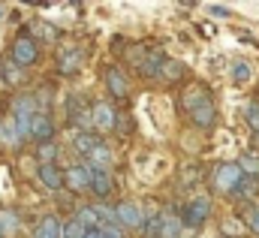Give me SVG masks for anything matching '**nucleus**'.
Returning a JSON list of instances; mask_svg holds the SVG:
<instances>
[{"label":"nucleus","instance_id":"11","mask_svg":"<svg viewBox=\"0 0 259 238\" xmlns=\"http://www.w3.org/2000/svg\"><path fill=\"white\" fill-rule=\"evenodd\" d=\"M166 52L163 49H151L148 46V55H145V60H142V66L136 69L139 75H145V78H160V72H163V66H166Z\"/></svg>","mask_w":259,"mask_h":238},{"label":"nucleus","instance_id":"31","mask_svg":"<svg viewBox=\"0 0 259 238\" xmlns=\"http://www.w3.org/2000/svg\"><path fill=\"white\" fill-rule=\"evenodd\" d=\"M84 232H88V229H84L75 217H69L64 226H61V238H84Z\"/></svg>","mask_w":259,"mask_h":238},{"label":"nucleus","instance_id":"3","mask_svg":"<svg viewBox=\"0 0 259 238\" xmlns=\"http://www.w3.org/2000/svg\"><path fill=\"white\" fill-rule=\"evenodd\" d=\"M39 115V106H36V97L33 94H15L12 97V106H9V118L18 124V130L24 133V139H27V133H30V121Z\"/></svg>","mask_w":259,"mask_h":238},{"label":"nucleus","instance_id":"2","mask_svg":"<svg viewBox=\"0 0 259 238\" xmlns=\"http://www.w3.org/2000/svg\"><path fill=\"white\" fill-rule=\"evenodd\" d=\"M211 211H214V202H211V196H205V193L187 199V202L178 208V214H181V220H184V229H199V226H205L208 217H211Z\"/></svg>","mask_w":259,"mask_h":238},{"label":"nucleus","instance_id":"27","mask_svg":"<svg viewBox=\"0 0 259 238\" xmlns=\"http://www.w3.org/2000/svg\"><path fill=\"white\" fill-rule=\"evenodd\" d=\"M229 75H232V82H235V85H247V82L253 78V66H250L247 60H235V63H232V69H229Z\"/></svg>","mask_w":259,"mask_h":238},{"label":"nucleus","instance_id":"4","mask_svg":"<svg viewBox=\"0 0 259 238\" xmlns=\"http://www.w3.org/2000/svg\"><path fill=\"white\" fill-rule=\"evenodd\" d=\"M9 58L15 60L18 66H24V69H30L39 60V46H36V39H33L30 30H18V36L9 46Z\"/></svg>","mask_w":259,"mask_h":238},{"label":"nucleus","instance_id":"5","mask_svg":"<svg viewBox=\"0 0 259 238\" xmlns=\"http://www.w3.org/2000/svg\"><path fill=\"white\" fill-rule=\"evenodd\" d=\"M55 133H58L55 118H52L49 112H39L36 118L30 121V133H27V139H33L36 145H49V142H55Z\"/></svg>","mask_w":259,"mask_h":238},{"label":"nucleus","instance_id":"19","mask_svg":"<svg viewBox=\"0 0 259 238\" xmlns=\"http://www.w3.org/2000/svg\"><path fill=\"white\" fill-rule=\"evenodd\" d=\"M232 199L244 202L247 208H250V205H259V178H247V175H244V181L238 184V190L232 193Z\"/></svg>","mask_w":259,"mask_h":238},{"label":"nucleus","instance_id":"23","mask_svg":"<svg viewBox=\"0 0 259 238\" xmlns=\"http://www.w3.org/2000/svg\"><path fill=\"white\" fill-rule=\"evenodd\" d=\"M238 166L247 178H259V151L256 148H247L241 157H238Z\"/></svg>","mask_w":259,"mask_h":238},{"label":"nucleus","instance_id":"40","mask_svg":"<svg viewBox=\"0 0 259 238\" xmlns=\"http://www.w3.org/2000/svg\"><path fill=\"white\" fill-rule=\"evenodd\" d=\"M3 18H6V6L0 3V21H3Z\"/></svg>","mask_w":259,"mask_h":238},{"label":"nucleus","instance_id":"15","mask_svg":"<svg viewBox=\"0 0 259 238\" xmlns=\"http://www.w3.org/2000/svg\"><path fill=\"white\" fill-rule=\"evenodd\" d=\"M84 166H88V163H84ZM88 169H91V166H88ZM112 190H115V178H112V172L91 169V193H94L97 199H109Z\"/></svg>","mask_w":259,"mask_h":238},{"label":"nucleus","instance_id":"16","mask_svg":"<svg viewBox=\"0 0 259 238\" xmlns=\"http://www.w3.org/2000/svg\"><path fill=\"white\" fill-rule=\"evenodd\" d=\"M84 66V52L81 49H61L58 52V69L64 75H75Z\"/></svg>","mask_w":259,"mask_h":238},{"label":"nucleus","instance_id":"22","mask_svg":"<svg viewBox=\"0 0 259 238\" xmlns=\"http://www.w3.org/2000/svg\"><path fill=\"white\" fill-rule=\"evenodd\" d=\"M61 220L55 214H46L36 226H33V238H61Z\"/></svg>","mask_w":259,"mask_h":238},{"label":"nucleus","instance_id":"24","mask_svg":"<svg viewBox=\"0 0 259 238\" xmlns=\"http://www.w3.org/2000/svg\"><path fill=\"white\" fill-rule=\"evenodd\" d=\"M142 238H160V211H145V223L139 229Z\"/></svg>","mask_w":259,"mask_h":238},{"label":"nucleus","instance_id":"30","mask_svg":"<svg viewBox=\"0 0 259 238\" xmlns=\"http://www.w3.org/2000/svg\"><path fill=\"white\" fill-rule=\"evenodd\" d=\"M36 160H39V166H52V163L58 160V145H55V142L36 145Z\"/></svg>","mask_w":259,"mask_h":238},{"label":"nucleus","instance_id":"39","mask_svg":"<svg viewBox=\"0 0 259 238\" xmlns=\"http://www.w3.org/2000/svg\"><path fill=\"white\" fill-rule=\"evenodd\" d=\"M250 148H256L259 151V133H253V145H250Z\"/></svg>","mask_w":259,"mask_h":238},{"label":"nucleus","instance_id":"7","mask_svg":"<svg viewBox=\"0 0 259 238\" xmlns=\"http://www.w3.org/2000/svg\"><path fill=\"white\" fill-rule=\"evenodd\" d=\"M64 184L69 193H91V169L84 163H72L64 169Z\"/></svg>","mask_w":259,"mask_h":238},{"label":"nucleus","instance_id":"21","mask_svg":"<svg viewBox=\"0 0 259 238\" xmlns=\"http://www.w3.org/2000/svg\"><path fill=\"white\" fill-rule=\"evenodd\" d=\"M24 142H27V139H24V133L18 130V124L6 115V121H3V145H6V148H12V151H18Z\"/></svg>","mask_w":259,"mask_h":238},{"label":"nucleus","instance_id":"6","mask_svg":"<svg viewBox=\"0 0 259 238\" xmlns=\"http://www.w3.org/2000/svg\"><path fill=\"white\" fill-rule=\"evenodd\" d=\"M91 121H94V130L109 133V130H115V124H118V109H115L109 100H97V103L91 106Z\"/></svg>","mask_w":259,"mask_h":238},{"label":"nucleus","instance_id":"12","mask_svg":"<svg viewBox=\"0 0 259 238\" xmlns=\"http://www.w3.org/2000/svg\"><path fill=\"white\" fill-rule=\"evenodd\" d=\"M184 235V220L175 208L160 211V238H181Z\"/></svg>","mask_w":259,"mask_h":238},{"label":"nucleus","instance_id":"36","mask_svg":"<svg viewBox=\"0 0 259 238\" xmlns=\"http://www.w3.org/2000/svg\"><path fill=\"white\" fill-rule=\"evenodd\" d=\"M208 12H211L214 18H229V15H232V12H229L226 6H208Z\"/></svg>","mask_w":259,"mask_h":238},{"label":"nucleus","instance_id":"33","mask_svg":"<svg viewBox=\"0 0 259 238\" xmlns=\"http://www.w3.org/2000/svg\"><path fill=\"white\" fill-rule=\"evenodd\" d=\"M244 226H247V232H253L259 238V205H250L244 211Z\"/></svg>","mask_w":259,"mask_h":238},{"label":"nucleus","instance_id":"18","mask_svg":"<svg viewBox=\"0 0 259 238\" xmlns=\"http://www.w3.org/2000/svg\"><path fill=\"white\" fill-rule=\"evenodd\" d=\"M100 142H103V139H100V133H97V130H78V133L72 136V151H75L78 157H84V160H88V154H91Z\"/></svg>","mask_w":259,"mask_h":238},{"label":"nucleus","instance_id":"28","mask_svg":"<svg viewBox=\"0 0 259 238\" xmlns=\"http://www.w3.org/2000/svg\"><path fill=\"white\" fill-rule=\"evenodd\" d=\"M75 220H78L84 229H97V226H100V220H97V205H78Z\"/></svg>","mask_w":259,"mask_h":238},{"label":"nucleus","instance_id":"25","mask_svg":"<svg viewBox=\"0 0 259 238\" xmlns=\"http://www.w3.org/2000/svg\"><path fill=\"white\" fill-rule=\"evenodd\" d=\"M30 33H33V39H46V43H58V36H61V30L49 21H36Z\"/></svg>","mask_w":259,"mask_h":238},{"label":"nucleus","instance_id":"9","mask_svg":"<svg viewBox=\"0 0 259 238\" xmlns=\"http://www.w3.org/2000/svg\"><path fill=\"white\" fill-rule=\"evenodd\" d=\"M214 100V94H211V88L208 85H187L184 91H181V109L190 115L193 109L199 106H205V103H211Z\"/></svg>","mask_w":259,"mask_h":238},{"label":"nucleus","instance_id":"8","mask_svg":"<svg viewBox=\"0 0 259 238\" xmlns=\"http://www.w3.org/2000/svg\"><path fill=\"white\" fill-rule=\"evenodd\" d=\"M115 211H118V223L124 226V229H142V223H145V208L139 205V202H118L115 205Z\"/></svg>","mask_w":259,"mask_h":238},{"label":"nucleus","instance_id":"35","mask_svg":"<svg viewBox=\"0 0 259 238\" xmlns=\"http://www.w3.org/2000/svg\"><path fill=\"white\" fill-rule=\"evenodd\" d=\"M115 130H118V136H130V130H133V124L124 112H118V124H115Z\"/></svg>","mask_w":259,"mask_h":238},{"label":"nucleus","instance_id":"37","mask_svg":"<svg viewBox=\"0 0 259 238\" xmlns=\"http://www.w3.org/2000/svg\"><path fill=\"white\" fill-rule=\"evenodd\" d=\"M84 238H106V235H103L100 229H88V232H84Z\"/></svg>","mask_w":259,"mask_h":238},{"label":"nucleus","instance_id":"14","mask_svg":"<svg viewBox=\"0 0 259 238\" xmlns=\"http://www.w3.org/2000/svg\"><path fill=\"white\" fill-rule=\"evenodd\" d=\"M36 181H39L49 193H61V190H66L64 169H58L55 163H52V166H39V169H36Z\"/></svg>","mask_w":259,"mask_h":238},{"label":"nucleus","instance_id":"32","mask_svg":"<svg viewBox=\"0 0 259 238\" xmlns=\"http://www.w3.org/2000/svg\"><path fill=\"white\" fill-rule=\"evenodd\" d=\"M244 121H247V127L259 133V100H250L247 106H244Z\"/></svg>","mask_w":259,"mask_h":238},{"label":"nucleus","instance_id":"10","mask_svg":"<svg viewBox=\"0 0 259 238\" xmlns=\"http://www.w3.org/2000/svg\"><path fill=\"white\" fill-rule=\"evenodd\" d=\"M103 82H106L109 97H115V100H127L130 97V82H127V75H124V69L109 66V69L103 72Z\"/></svg>","mask_w":259,"mask_h":238},{"label":"nucleus","instance_id":"41","mask_svg":"<svg viewBox=\"0 0 259 238\" xmlns=\"http://www.w3.org/2000/svg\"><path fill=\"white\" fill-rule=\"evenodd\" d=\"M3 235H6V229H3V226H0V238H3Z\"/></svg>","mask_w":259,"mask_h":238},{"label":"nucleus","instance_id":"20","mask_svg":"<svg viewBox=\"0 0 259 238\" xmlns=\"http://www.w3.org/2000/svg\"><path fill=\"white\" fill-rule=\"evenodd\" d=\"M24 66H18L12 58H3V63H0V75H3V85L6 88H18L21 82H24Z\"/></svg>","mask_w":259,"mask_h":238},{"label":"nucleus","instance_id":"34","mask_svg":"<svg viewBox=\"0 0 259 238\" xmlns=\"http://www.w3.org/2000/svg\"><path fill=\"white\" fill-rule=\"evenodd\" d=\"M0 226H3L6 232H12V229L18 226V214H15L12 208H3V211H0Z\"/></svg>","mask_w":259,"mask_h":238},{"label":"nucleus","instance_id":"29","mask_svg":"<svg viewBox=\"0 0 259 238\" xmlns=\"http://www.w3.org/2000/svg\"><path fill=\"white\" fill-rule=\"evenodd\" d=\"M178 181H181V187H196L202 181V169L196 163H184L181 172H178Z\"/></svg>","mask_w":259,"mask_h":238},{"label":"nucleus","instance_id":"13","mask_svg":"<svg viewBox=\"0 0 259 238\" xmlns=\"http://www.w3.org/2000/svg\"><path fill=\"white\" fill-rule=\"evenodd\" d=\"M217 121H220V115H217V103H214V100L190 112V124H193L196 130H214Z\"/></svg>","mask_w":259,"mask_h":238},{"label":"nucleus","instance_id":"17","mask_svg":"<svg viewBox=\"0 0 259 238\" xmlns=\"http://www.w3.org/2000/svg\"><path fill=\"white\" fill-rule=\"evenodd\" d=\"M91 169H103V172H112V166H115V151L106 145V142H100L91 154H88V160H84Z\"/></svg>","mask_w":259,"mask_h":238},{"label":"nucleus","instance_id":"1","mask_svg":"<svg viewBox=\"0 0 259 238\" xmlns=\"http://www.w3.org/2000/svg\"><path fill=\"white\" fill-rule=\"evenodd\" d=\"M241 181H244V172H241L238 160H223V163H217V166L211 169L208 187H211L214 196H229V199H232V193L238 190Z\"/></svg>","mask_w":259,"mask_h":238},{"label":"nucleus","instance_id":"38","mask_svg":"<svg viewBox=\"0 0 259 238\" xmlns=\"http://www.w3.org/2000/svg\"><path fill=\"white\" fill-rule=\"evenodd\" d=\"M3 121L6 118H3V112H0V145H3Z\"/></svg>","mask_w":259,"mask_h":238},{"label":"nucleus","instance_id":"26","mask_svg":"<svg viewBox=\"0 0 259 238\" xmlns=\"http://www.w3.org/2000/svg\"><path fill=\"white\" fill-rule=\"evenodd\" d=\"M184 72H187V66H184L181 60H166V66H163L160 78H166L169 85H175V82H181V78H184Z\"/></svg>","mask_w":259,"mask_h":238}]
</instances>
